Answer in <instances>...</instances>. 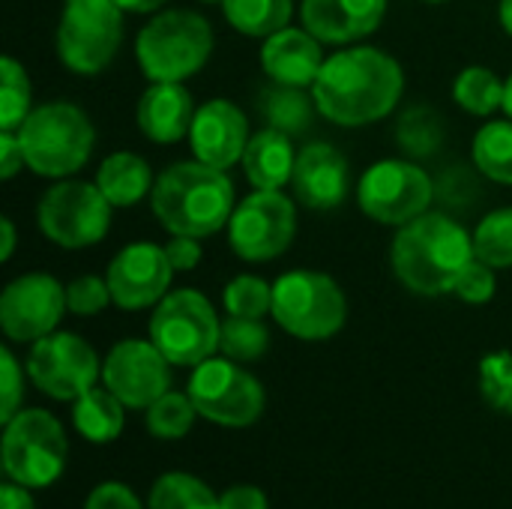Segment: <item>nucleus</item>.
<instances>
[{"instance_id": "a878e982", "label": "nucleus", "mask_w": 512, "mask_h": 509, "mask_svg": "<svg viewBox=\"0 0 512 509\" xmlns=\"http://www.w3.org/2000/svg\"><path fill=\"white\" fill-rule=\"evenodd\" d=\"M225 21L252 39H267L291 24L294 0H222Z\"/></svg>"}, {"instance_id": "2eb2a0df", "label": "nucleus", "mask_w": 512, "mask_h": 509, "mask_svg": "<svg viewBox=\"0 0 512 509\" xmlns=\"http://www.w3.org/2000/svg\"><path fill=\"white\" fill-rule=\"evenodd\" d=\"M66 312V288L48 273H24L0 294V327L6 339L21 345L54 333Z\"/></svg>"}, {"instance_id": "39448f33", "label": "nucleus", "mask_w": 512, "mask_h": 509, "mask_svg": "<svg viewBox=\"0 0 512 509\" xmlns=\"http://www.w3.org/2000/svg\"><path fill=\"white\" fill-rule=\"evenodd\" d=\"M210 54L213 27L192 9L153 15L135 39V60L150 81H186L207 66Z\"/></svg>"}, {"instance_id": "f03ea898", "label": "nucleus", "mask_w": 512, "mask_h": 509, "mask_svg": "<svg viewBox=\"0 0 512 509\" xmlns=\"http://www.w3.org/2000/svg\"><path fill=\"white\" fill-rule=\"evenodd\" d=\"M474 234L447 213H423L393 237L390 261L399 282L420 297H444L474 261Z\"/></svg>"}, {"instance_id": "f8f14e48", "label": "nucleus", "mask_w": 512, "mask_h": 509, "mask_svg": "<svg viewBox=\"0 0 512 509\" xmlns=\"http://www.w3.org/2000/svg\"><path fill=\"white\" fill-rule=\"evenodd\" d=\"M297 237V207L282 189H255L228 222V246L243 261H273L291 249Z\"/></svg>"}, {"instance_id": "dca6fc26", "label": "nucleus", "mask_w": 512, "mask_h": 509, "mask_svg": "<svg viewBox=\"0 0 512 509\" xmlns=\"http://www.w3.org/2000/svg\"><path fill=\"white\" fill-rule=\"evenodd\" d=\"M168 366L171 363L153 342L123 339L102 360V381L126 408L141 411L171 390Z\"/></svg>"}, {"instance_id": "20e7f679", "label": "nucleus", "mask_w": 512, "mask_h": 509, "mask_svg": "<svg viewBox=\"0 0 512 509\" xmlns=\"http://www.w3.org/2000/svg\"><path fill=\"white\" fill-rule=\"evenodd\" d=\"M18 138L24 147V162L33 174L66 180L90 162L96 129L78 105L60 99L33 108L18 129Z\"/></svg>"}, {"instance_id": "5701e85b", "label": "nucleus", "mask_w": 512, "mask_h": 509, "mask_svg": "<svg viewBox=\"0 0 512 509\" xmlns=\"http://www.w3.org/2000/svg\"><path fill=\"white\" fill-rule=\"evenodd\" d=\"M294 165H297V153H294L291 135L267 126L249 138L246 153H243V171L255 189L288 186L294 177Z\"/></svg>"}, {"instance_id": "f3484780", "label": "nucleus", "mask_w": 512, "mask_h": 509, "mask_svg": "<svg viewBox=\"0 0 512 509\" xmlns=\"http://www.w3.org/2000/svg\"><path fill=\"white\" fill-rule=\"evenodd\" d=\"M108 288L117 309L138 312L147 306H159L171 288L174 267L168 261L165 246L156 243H129L108 264Z\"/></svg>"}, {"instance_id": "de8ad7c7", "label": "nucleus", "mask_w": 512, "mask_h": 509, "mask_svg": "<svg viewBox=\"0 0 512 509\" xmlns=\"http://www.w3.org/2000/svg\"><path fill=\"white\" fill-rule=\"evenodd\" d=\"M0 231H3V243H0V261H9L12 258V252H15V225H12V219L9 216H3L0 219Z\"/></svg>"}, {"instance_id": "49530a36", "label": "nucleus", "mask_w": 512, "mask_h": 509, "mask_svg": "<svg viewBox=\"0 0 512 509\" xmlns=\"http://www.w3.org/2000/svg\"><path fill=\"white\" fill-rule=\"evenodd\" d=\"M123 12H135V15H147V12H159L168 0H114Z\"/></svg>"}, {"instance_id": "f704fd0d", "label": "nucleus", "mask_w": 512, "mask_h": 509, "mask_svg": "<svg viewBox=\"0 0 512 509\" xmlns=\"http://www.w3.org/2000/svg\"><path fill=\"white\" fill-rule=\"evenodd\" d=\"M267 348H270V330L264 327V321H258V318H237V315H228L222 321L219 351L228 360L252 363V360L264 357Z\"/></svg>"}, {"instance_id": "4be33fe9", "label": "nucleus", "mask_w": 512, "mask_h": 509, "mask_svg": "<svg viewBox=\"0 0 512 509\" xmlns=\"http://www.w3.org/2000/svg\"><path fill=\"white\" fill-rule=\"evenodd\" d=\"M195 111V99L183 81H153L138 99L135 123L153 144H177L189 138Z\"/></svg>"}, {"instance_id": "423d86ee", "label": "nucleus", "mask_w": 512, "mask_h": 509, "mask_svg": "<svg viewBox=\"0 0 512 509\" xmlns=\"http://www.w3.org/2000/svg\"><path fill=\"white\" fill-rule=\"evenodd\" d=\"M276 324L303 342H324L348 321V300L339 282L318 270H291L273 282Z\"/></svg>"}, {"instance_id": "473e14b6", "label": "nucleus", "mask_w": 512, "mask_h": 509, "mask_svg": "<svg viewBox=\"0 0 512 509\" xmlns=\"http://www.w3.org/2000/svg\"><path fill=\"white\" fill-rule=\"evenodd\" d=\"M198 408L189 399V393H174L168 390L165 396H159L150 408H147V429L153 438L162 441H177L183 435L192 432L195 420H198Z\"/></svg>"}, {"instance_id": "412c9836", "label": "nucleus", "mask_w": 512, "mask_h": 509, "mask_svg": "<svg viewBox=\"0 0 512 509\" xmlns=\"http://www.w3.org/2000/svg\"><path fill=\"white\" fill-rule=\"evenodd\" d=\"M324 42L306 27H282L279 33L264 39L261 66L276 84L288 87H312L324 66Z\"/></svg>"}, {"instance_id": "b1692460", "label": "nucleus", "mask_w": 512, "mask_h": 509, "mask_svg": "<svg viewBox=\"0 0 512 509\" xmlns=\"http://www.w3.org/2000/svg\"><path fill=\"white\" fill-rule=\"evenodd\" d=\"M96 183L114 207H135L153 192V171L150 162L132 150H117L102 159L96 171Z\"/></svg>"}, {"instance_id": "37998d69", "label": "nucleus", "mask_w": 512, "mask_h": 509, "mask_svg": "<svg viewBox=\"0 0 512 509\" xmlns=\"http://www.w3.org/2000/svg\"><path fill=\"white\" fill-rule=\"evenodd\" d=\"M21 165L27 162H24V147H21L18 132H0V177L12 180L21 171Z\"/></svg>"}, {"instance_id": "ddd939ff", "label": "nucleus", "mask_w": 512, "mask_h": 509, "mask_svg": "<svg viewBox=\"0 0 512 509\" xmlns=\"http://www.w3.org/2000/svg\"><path fill=\"white\" fill-rule=\"evenodd\" d=\"M435 198L432 177L408 159H381L366 168L357 186L360 210L378 222L402 228L411 219L423 216Z\"/></svg>"}, {"instance_id": "a211bd4d", "label": "nucleus", "mask_w": 512, "mask_h": 509, "mask_svg": "<svg viewBox=\"0 0 512 509\" xmlns=\"http://www.w3.org/2000/svg\"><path fill=\"white\" fill-rule=\"evenodd\" d=\"M249 120L231 99H210L195 111L189 144L198 162L228 171L231 165L243 162L249 144Z\"/></svg>"}, {"instance_id": "72a5a7b5", "label": "nucleus", "mask_w": 512, "mask_h": 509, "mask_svg": "<svg viewBox=\"0 0 512 509\" xmlns=\"http://www.w3.org/2000/svg\"><path fill=\"white\" fill-rule=\"evenodd\" d=\"M474 255L495 270L512 267V207L492 210L474 231Z\"/></svg>"}, {"instance_id": "9d476101", "label": "nucleus", "mask_w": 512, "mask_h": 509, "mask_svg": "<svg viewBox=\"0 0 512 509\" xmlns=\"http://www.w3.org/2000/svg\"><path fill=\"white\" fill-rule=\"evenodd\" d=\"M114 204L105 198L99 183L60 180L51 186L36 207L39 231L60 249H90L105 240L111 228Z\"/></svg>"}, {"instance_id": "7ed1b4c3", "label": "nucleus", "mask_w": 512, "mask_h": 509, "mask_svg": "<svg viewBox=\"0 0 512 509\" xmlns=\"http://www.w3.org/2000/svg\"><path fill=\"white\" fill-rule=\"evenodd\" d=\"M150 207L168 234L213 237L234 213V183L222 168L189 159L165 168L150 192Z\"/></svg>"}, {"instance_id": "9b49d317", "label": "nucleus", "mask_w": 512, "mask_h": 509, "mask_svg": "<svg viewBox=\"0 0 512 509\" xmlns=\"http://www.w3.org/2000/svg\"><path fill=\"white\" fill-rule=\"evenodd\" d=\"M186 393L204 420L225 429H246L258 423L267 405L261 381L228 357H210L195 366Z\"/></svg>"}, {"instance_id": "1a4fd4ad", "label": "nucleus", "mask_w": 512, "mask_h": 509, "mask_svg": "<svg viewBox=\"0 0 512 509\" xmlns=\"http://www.w3.org/2000/svg\"><path fill=\"white\" fill-rule=\"evenodd\" d=\"M123 42V9L114 0H63L57 57L75 75H99Z\"/></svg>"}, {"instance_id": "09e8293b", "label": "nucleus", "mask_w": 512, "mask_h": 509, "mask_svg": "<svg viewBox=\"0 0 512 509\" xmlns=\"http://www.w3.org/2000/svg\"><path fill=\"white\" fill-rule=\"evenodd\" d=\"M498 18H501V27L512 36V0H501L498 6Z\"/></svg>"}, {"instance_id": "c03bdc74", "label": "nucleus", "mask_w": 512, "mask_h": 509, "mask_svg": "<svg viewBox=\"0 0 512 509\" xmlns=\"http://www.w3.org/2000/svg\"><path fill=\"white\" fill-rule=\"evenodd\" d=\"M219 509H270V504L258 486H231L228 492H222Z\"/></svg>"}, {"instance_id": "2f4dec72", "label": "nucleus", "mask_w": 512, "mask_h": 509, "mask_svg": "<svg viewBox=\"0 0 512 509\" xmlns=\"http://www.w3.org/2000/svg\"><path fill=\"white\" fill-rule=\"evenodd\" d=\"M396 138L408 156H417V159L432 156L444 144V120L432 108L414 105L402 114V120L396 126Z\"/></svg>"}, {"instance_id": "58836bf2", "label": "nucleus", "mask_w": 512, "mask_h": 509, "mask_svg": "<svg viewBox=\"0 0 512 509\" xmlns=\"http://www.w3.org/2000/svg\"><path fill=\"white\" fill-rule=\"evenodd\" d=\"M495 288H498V279H495V267H489L486 261L474 258L462 276L456 279V288L453 294L465 303H474V306H483L495 297Z\"/></svg>"}, {"instance_id": "e433bc0d", "label": "nucleus", "mask_w": 512, "mask_h": 509, "mask_svg": "<svg viewBox=\"0 0 512 509\" xmlns=\"http://www.w3.org/2000/svg\"><path fill=\"white\" fill-rule=\"evenodd\" d=\"M480 393L486 402L501 411L512 414V354L510 351H495L483 357L480 363Z\"/></svg>"}, {"instance_id": "7c9ffc66", "label": "nucleus", "mask_w": 512, "mask_h": 509, "mask_svg": "<svg viewBox=\"0 0 512 509\" xmlns=\"http://www.w3.org/2000/svg\"><path fill=\"white\" fill-rule=\"evenodd\" d=\"M147 509H219V498L192 474H165L153 483Z\"/></svg>"}, {"instance_id": "c9c22d12", "label": "nucleus", "mask_w": 512, "mask_h": 509, "mask_svg": "<svg viewBox=\"0 0 512 509\" xmlns=\"http://www.w3.org/2000/svg\"><path fill=\"white\" fill-rule=\"evenodd\" d=\"M222 303H225V312L228 315L264 321V315L273 312V285L264 282L261 276H252V273L234 276L225 285Z\"/></svg>"}, {"instance_id": "393cba45", "label": "nucleus", "mask_w": 512, "mask_h": 509, "mask_svg": "<svg viewBox=\"0 0 512 509\" xmlns=\"http://www.w3.org/2000/svg\"><path fill=\"white\" fill-rule=\"evenodd\" d=\"M123 402L108 387H90L72 405V423L90 444H108L123 432Z\"/></svg>"}, {"instance_id": "aec40b11", "label": "nucleus", "mask_w": 512, "mask_h": 509, "mask_svg": "<svg viewBox=\"0 0 512 509\" xmlns=\"http://www.w3.org/2000/svg\"><path fill=\"white\" fill-rule=\"evenodd\" d=\"M387 0H303L300 18L309 33L330 45H351L381 27Z\"/></svg>"}, {"instance_id": "bb28decb", "label": "nucleus", "mask_w": 512, "mask_h": 509, "mask_svg": "<svg viewBox=\"0 0 512 509\" xmlns=\"http://www.w3.org/2000/svg\"><path fill=\"white\" fill-rule=\"evenodd\" d=\"M261 114L267 123L285 135H300L312 123V111H318L315 96H306L303 87H288V84H270L261 93Z\"/></svg>"}, {"instance_id": "603ef678", "label": "nucleus", "mask_w": 512, "mask_h": 509, "mask_svg": "<svg viewBox=\"0 0 512 509\" xmlns=\"http://www.w3.org/2000/svg\"><path fill=\"white\" fill-rule=\"evenodd\" d=\"M426 3H447V0H426Z\"/></svg>"}, {"instance_id": "6e6552de", "label": "nucleus", "mask_w": 512, "mask_h": 509, "mask_svg": "<svg viewBox=\"0 0 512 509\" xmlns=\"http://www.w3.org/2000/svg\"><path fill=\"white\" fill-rule=\"evenodd\" d=\"M66 459V432L48 411L27 408L3 426V471L12 483L45 489L60 480Z\"/></svg>"}, {"instance_id": "6ab92c4d", "label": "nucleus", "mask_w": 512, "mask_h": 509, "mask_svg": "<svg viewBox=\"0 0 512 509\" xmlns=\"http://www.w3.org/2000/svg\"><path fill=\"white\" fill-rule=\"evenodd\" d=\"M291 189H294V198L309 210L339 207L351 195V165L345 153L327 141L306 144L297 153Z\"/></svg>"}, {"instance_id": "c85d7f7f", "label": "nucleus", "mask_w": 512, "mask_h": 509, "mask_svg": "<svg viewBox=\"0 0 512 509\" xmlns=\"http://www.w3.org/2000/svg\"><path fill=\"white\" fill-rule=\"evenodd\" d=\"M453 99L474 117H489L504 108V81L489 66H468L456 75Z\"/></svg>"}, {"instance_id": "cd10ccee", "label": "nucleus", "mask_w": 512, "mask_h": 509, "mask_svg": "<svg viewBox=\"0 0 512 509\" xmlns=\"http://www.w3.org/2000/svg\"><path fill=\"white\" fill-rule=\"evenodd\" d=\"M471 156L483 177L512 186V120H489L474 135Z\"/></svg>"}, {"instance_id": "4468645a", "label": "nucleus", "mask_w": 512, "mask_h": 509, "mask_svg": "<svg viewBox=\"0 0 512 509\" xmlns=\"http://www.w3.org/2000/svg\"><path fill=\"white\" fill-rule=\"evenodd\" d=\"M27 375L39 393L57 402H75L102 375V363L78 333H48L27 354Z\"/></svg>"}, {"instance_id": "c756f323", "label": "nucleus", "mask_w": 512, "mask_h": 509, "mask_svg": "<svg viewBox=\"0 0 512 509\" xmlns=\"http://www.w3.org/2000/svg\"><path fill=\"white\" fill-rule=\"evenodd\" d=\"M33 111V90L27 69L15 57L0 60V132H18Z\"/></svg>"}, {"instance_id": "ea45409f", "label": "nucleus", "mask_w": 512, "mask_h": 509, "mask_svg": "<svg viewBox=\"0 0 512 509\" xmlns=\"http://www.w3.org/2000/svg\"><path fill=\"white\" fill-rule=\"evenodd\" d=\"M0 366H3V402H0V420L3 426L21 411V399H24V375L21 366L15 360V354L9 348H0Z\"/></svg>"}, {"instance_id": "f257e3e1", "label": "nucleus", "mask_w": 512, "mask_h": 509, "mask_svg": "<svg viewBox=\"0 0 512 509\" xmlns=\"http://www.w3.org/2000/svg\"><path fill=\"white\" fill-rule=\"evenodd\" d=\"M402 90L405 72L399 60L372 45L336 51L312 84L318 114L345 129L384 120L399 105Z\"/></svg>"}, {"instance_id": "3c124183", "label": "nucleus", "mask_w": 512, "mask_h": 509, "mask_svg": "<svg viewBox=\"0 0 512 509\" xmlns=\"http://www.w3.org/2000/svg\"><path fill=\"white\" fill-rule=\"evenodd\" d=\"M201 3H222V0H201Z\"/></svg>"}, {"instance_id": "79ce46f5", "label": "nucleus", "mask_w": 512, "mask_h": 509, "mask_svg": "<svg viewBox=\"0 0 512 509\" xmlns=\"http://www.w3.org/2000/svg\"><path fill=\"white\" fill-rule=\"evenodd\" d=\"M165 252H168V261H171L174 273H189L204 258V249H201L198 237H183V234H171Z\"/></svg>"}, {"instance_id": "4c0bfd02", "label": "nucleus", "mask_w": 512, "mask_h": 509, "mask_svg": "<svg viewBox=\"0 0 512 509\" xmlns=\"http://www.w3.org/2000/svg\"><path fill=\"white\" fill-rule=\"evenodd\" d=\"M111 288H108V279H99V276H78L66 285V306L72 315L78 318H93L99 312H105L111 306Z\"/></svg>"}, {"instance_id": "0eeeda50", "label": "nucleus", "mask_w": 512, "mask_h": 509, "mask_svg": "<svg viewBox=\"0 0 512 509\" xmlns=\"http://www.w3.org/2000/svg\"><path fill=\"white\" fill-rule=\"evenodd\" d=\"M219 339L222 321L216 318L213 303L195 288L168 291L150 315V342L171 366H201L216 354Z\"/></svg>"}, {"instance_id": "a18cd8bd", "label": "nucleus", "mask_w": 512, "mask_h": 509, "mask_svg": "<svg viewBox=\"0 0 512 509\" xmlns=\"http://www.w3.org/2000/svg\"><path fill=\"white\" fill-rule=\"evenodd\" d=\"M0 509H36V504L27 495V486H18L9 480L0 486Z\"/></svg>"}, {"instance_id": "a19ab883", "label": "nucleus", "mask_w": 512, "mask_h": 509, "mask_svg": "<svg viewBox=\"0 0 512 509\" xmlns=\"http://www.w3.org/2000/svg\"><path fill=\"white\" fill-rule=\"evenodd\" d=\"M84 509H144L135 492L123 483H102L90 492Z\"/></svg>"}, {"instance_id": "8fccbe9b", "label": "nucleus", "mask_w": 512, "mask_h": 509, "mask_svg": "<svg viewBox=\"0 0 512 509\" xmlns=\"http://www.w3.org/2000/svg\"><path fill=\"white\" fill-rule=\"evenodd\" d=\"M504 111H507V117L512 120V75L504 81Z\"/></svg>"}]
</instances>
